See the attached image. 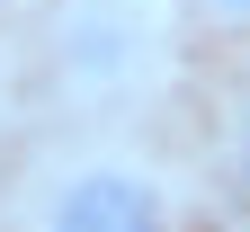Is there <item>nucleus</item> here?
Listing matches in <instances>:
<instances>
[{
	"instance_id": "f257e3e1",
	"label": "nucleus",
	"mask_w": 250,
	"mask_h": 232,
	"mask_svg": "<svg viewBox=\"0 0 250 232\" xmlns=\"http://www.w3.org/2000/svg\"><path fill=\"white\" fill-rule=\"evenodd\" d=\"M188 9L179 0H45L36 18V89L72 125L134 134L179 98Z\"/></svg>"
},
{
	"instance_id": "7ed1b4c3",
	"label": "nucleus",
	"mask_w": 250,
	"mask_h": 232,
	"mask_svg": "<svg viewBox=\"0 0 250 232\" xmlns=\"http://www.w3.org/2000/svg\"><path fill=\"white\" fill-rule=\"evenodd\" d=\"M214 179H224V196L250 214V81H232L224 116H214Z\"/></svg>"
},
{
	"instance_id": "20e7f679",
	"label": "nucleus",
	"mask_w": 250,
	"mask_h": 232,
	"mask_svg": "<svg viewBox=\"0 0 250 232\" xmlns=\"http://www.w3.org/2000/svg\"><path fill=\"white\" fill-rule=\"evenodd\" d=\"M179 9H188V27H206V36L250 45V0H179Z\"/></svg>"
},
{
	"instance_id": "39448f33",
	"label": "nucleus",
	"mask_w": 250,
	"mask_h": 232,
	"mask_svg": "<svg viewBox=\"0 0 250 232\" xmlns=\"http://www.w3.org/2000/svg\"><path fill=\"white\" fill-rule=\"evenodd\" d=\"M0 9H18V0H0Z\"/></svg>"
},
{
	"instance_id": "f03ea898",
	"label": "nucleus",
	"mask_w": 250,
	"mask_h": 232,
	"mask_svg": "<svg viewBox=\"0 0 250 232\" xmlns=\"http://www.w3.org/2000/svg\"><path fill=\"white\" fill-rule=\"evenodd\" d=\"M9 223L18 232H188V188L143 134L72 125L18 161Z\"/></svg>"
}]
</instances>
